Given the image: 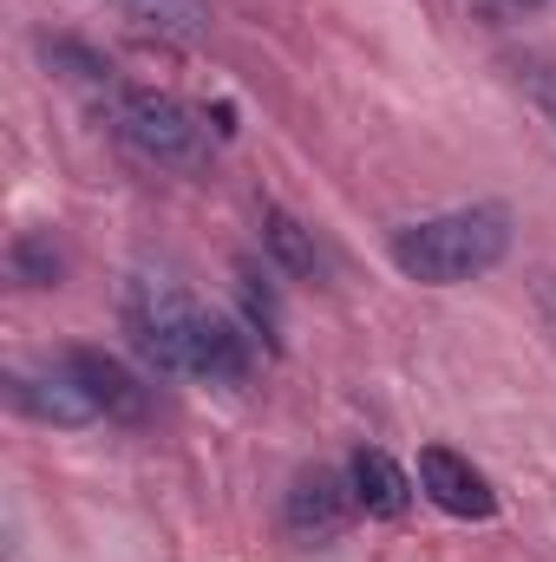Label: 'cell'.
<instances>
[{"label":"cell","instance_id":"1","mask_svg":"<svg viewBox=\"0 0 556 562\" xmlns=\"http://www.w3.org/2000/svg\"><path fill=\"white\" fill-rule=\"evenodd\" d=\"M125 334L157 373H190L210 386H243L256 373L249 327L210 314L203 301H190L164 276H138L125 288Z\"/></svg>","mask_w":556,"mask_h":562},{"label":"cell","instance_id":"2","mask_svg":"<svg viewBox=\"0 0 556 562\" xmlns=\"http://www.w3.org/2000/svg\"><path fill=\"white\" fill-rule=\"evenodd\" d=\"M511 256V210L504 203H465L438 210L425 223H407L393 236V269L419 288H458L491 276Z\"/></svg>","mask_w":556,"mask_h":562},{"label":"cell","instance_id":"3","mask_svg":"<svg viewBox=\"0 0 556 562\" xmlns=\"http://www.w3.org/2000/svg\"><path fill=\"white\" fill-rule=\"evenodd\" d=\"M105 125L132 157L157 170H203L210 164V112L184 105L177 92H151V86H112L105 92Z\"/></svg>","mask_w":556,"mask_h":562},{"label":"cell","instance_id":"4","mask_svg":"<svg viewBox=\"0 0 556 562\" xmlns=\"http://www.w3.org/2000/svg\"><path fill=\"white\" fill-rule=\"evenodd\" d=\"M66 373L79 380V393L92 400V413L105 425H144L151 419V386H144L119 353H105V347H73V353H66Z\"/></svg>","mask_w":556,"mask_h":562},{"label":"cell","instance_id":"5","mask_svg":"<svg viewBox=\"0 0 556 562\" xmlns=\"http://www.w3.org/2000/svg\"><path fill=\"white\" fill-rule=\"evenodd\" d=\"M419 491H425L445 517H471V524L498 517V491H491V477H485L471 458H458L452 445H425V451H419Z\"/></svg>","mask_w":556,"mask_h":562},{"label":"cell","instance_id":"6","mask_svg":"<svg viewBox=\"0 0 556 562\" xmlns=\"http://www.w3.org/2000/svg\"><path fill=\"white\" fill-rule=\"evenodd\" d=\"M347 510H354V484H347L341 471H327V464L301 471V477L288 484V497H281V524H288L294 537H334V530L347 524Z\"/></svg>","mask_w":556,"mask_h":562},{"label":"cell","instance_id":"7","mask_svg":"<svg viewBox=\"0 0 556 562\" xmlns=\"http://www.w3.org/2000/svg\"><path fill=\"white\" fill-rule=\"evenodd\" d=\"M7 400L40 425H92L99 419L92 400L79 393V380L66 373V360H59L53 373H13V380H7Z\"/></svg>","mask_w":556,"mask_h":562},{"label":"cell","instance_id":"8","mask_svg":"<svg viewBox=\"0 0 556 562\" xmlns=\"http://www.w3.org/2000/svg\"><path fill=\"white\" fill-rule=\"evenodd\" d=\"M263 256H269L288 281H321L327 276V256H321L314 229H308L301 216H288L281 203H263Z\"/></svg>","mask_w":556,"mask_h":562},{"label":"cell","instance_id":"9","mask_svg":"<svg viewBox=\"0 0 556 562\" xmlns=\"http://www.w3.org/2000/svg\"><path fill=\"white\" fill-rule=\"evenodd\" d=\"M347 484H354V504L367 517H400L413 504V477L387 458V451H354L347 458Z\"/></svg>","mask_w":556,"mask_h":562},{"label":"cell","instance_id":"10","mask_svg":"<svg viewBox=\"0 0 556 562\" xmlns=\"http://www.w3.org/2000/svg\"><path fill=\"white\" fill-rule=\"evenodd\" d=\"M112 13H125L144 33H164V40H203L210 33V7L203 0H105Z\"/></svg>","mask_w":556,"mask_h":562},{"label":"cell","instance_id":"11","mask_svg":"<svg viewBox=\"0 0 556 562\" xmlns=\"http://www.w3.org/2000/svg\"><path fill=\"white\" fill-rule=\"evenodd\" d=\"M7 276L20 281V288H59L66 249L53 243V229H20V236L7 243Z\"/></svg>","mask_w":556,"mask_h":562},{"label":"cell","instance_id":"12","mask_svg":"<svg viewBox=\"0 0 556 562\" xmlns=\"http://www.w3.org/2000/svg\"><path fill=\"white\" fill-rule=\"evenodd\" d=\"M40 53H46V66H59L66 79L105 86V92H112V59H99L92 46H79V40H40Z\"/></svg>","mask_w":556,"mask_h":562},{"label":"cell","instance_id":"13","mask_svg":"<svg viewBox=\"0 0 556 562\" xmlns=\"http://www.w3.org/2000/svg\"><path fill=\"white\" fill-rule=\"evenodd\" d=\"M236 276H243V314H249V334H263V340L276 347V334H281V307H276V288H269V281L256 276L249 262H243Z\"/></svg>","mask_w":556,"mask_h":562},{"label":"cell","instance_id":"14","mask_svg":"<svg viewBox=\"0 0 556 562\" xmlns=\"http://www.w3.org/2000/svg\"><path fill=\"white\" fill-rule=\"evenodd\" d=\"M524 86H531L537 112L551 119V132H556V66H551V59H531V66H524Z\"/></svg>","mask_w":556,"mask_h":562},{"label":"cell","instance_id":"15","mask_svg":"<svg viewBox=\"0 0 556 562\" xmlns=\"http://www.w3.org/2000/svg\"><path fill=\"white\" fill-rule=\"evenodd\" d=\"M478 13H491V20H518V13H537L544 0H471Z\"/></svg>","mask_w":556,"mask_h":562},{"label":"cell","instance_id":"16","mask_svg":"<svg viewBox=\"0 0 556 562\" xmlns=\"http://www.w3.org/2000/svg\"><path fill=\"white\" fill-rule=\"evenodd\" d=\"M544 327L556 334V281H544Z\"/></svg>","mask_w":556,"mask_h":562}]
</instances>
